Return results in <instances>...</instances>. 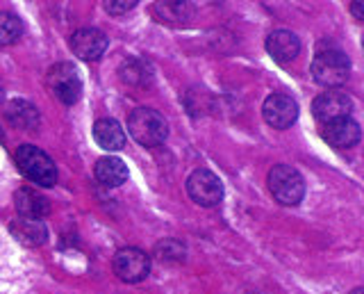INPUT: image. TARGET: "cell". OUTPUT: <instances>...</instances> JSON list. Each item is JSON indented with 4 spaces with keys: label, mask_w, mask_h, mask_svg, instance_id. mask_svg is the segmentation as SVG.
<instances>
[{
    "label": "cell",
    "mask_w": 364,
    "mask_h": 294,
    "mask_svg": "<svg viewBox=\"0 0 364 294\" xmlns=\"http://www.w3.org/2000/svg\"><path fill=\"white\" fill-rule=\"evenodd\" d=\"M128 132L132 135V140L136 144L155 149V146H162L166 142L168 123L153 107H136L128 117Z\"/></svg>",
    "instance_id": "1"
},
{
    "label": "cell",
    "mask_w": 364,
    "mask_h": 294,
    "mask_svg": "<svg viewBox=\"0 0 364 294\" xmlns=\"http://www.w3.org/2000/svg\"><path fill=\"white\" fill-rule=\"evenodd\" d=\"M14 160L21 169V174L28 180H32L34 185L53 187L57 183V167L53 162V157L48 153H43L41 149H37V146H32V144L18 146Z\"/></svg>",
    "instance_id": "2"
},
{
    "label": "cell",
    "mask_w": 364,
    "mask_h": 294,
    "mask_svg": "<svg viewBox=\"0 0 364 294\" xmlns=\"http://www.w3.org/2000/svg\"><path fill=\"white\" fill-rule=\"evenodd\" d=\"M350 75V60L346 58V53H341L339 48L330 46L321 48L318 46L316 58L312 60V78L328 89L339 87L348 80Z\"/></svg>",
    "instance_id": "3"
},
{
    "label": "cell",
    "mask_w": 364,
    "mask_h": 294,
    "mask_svg": "<svg viewBox=\"0 0 364 294\" xmlns=\"http://www.w3.org/2000/svg\"><path fill=\"white\" fill-rule=\"evenodd\" d=\"M267 183H269L273 199H276L280 206H289V208L299 206L305 196V180L294 167L276 164L269 172Z\"/></svg>",
    "instance_id": "4"
},
{
    "label": "cell",
    "mask_w": 364,
    "mask_h": 294,
    "mask_svg": "<svg viewBox=\"0 0 364 294\" xmlns=\"http://www.w3.org/2000/svg\"><path fill=\"white\" fill-rule=\"evenodd\" d=\"M46 85H48L50 94L62 100L64 105H73L77 103V98L82 96V80H80V73L73 64L60 62L50 66L48 75H46Z\"/></svg>",
    "instance_id": "5"
},
{
    "label": "cell",
    "mask_w": 364,
    "mask_h": 294,
    "mask_svg": "<svg viewBox=\"0 0 364 294\" xmlns=\"http://www.w3.org/2000/svg\"><path fill=\"white\" fill-rule=\"evenodd\" d=\"M187 194L193 203H198L203 208L219 206L223 199V185L216 174L210 169H196L187 178Z\"/></svg>",
    "instance_id": "6"
},
{
    "label": "cell",
    "mask_w": 364,
    "mask_h": 294,
    "mask_svg": "<svg viewBox=\"0 0 364 294\" xmlns=\"http://www.w3.org/2000/svg\"><path fill=\"white\" fill-rule=\"evenodd\" d=\"M114 271L123 283H139L151 274V256L136 246H123L114 256Z\"/></svg>",
    "instance_id": "7"
},
{
    "label": "cell",
    "mask_w": 364,
    "mask_h": 294,
    "mask_svg": "<svg viewBox=\"0 0 364 294\" xmlns=\"http://www.w3.org/2000/svg\"><path fill=\"white\" fill-rule=\"evenodd\" d=\"M353 110V100L346 92H339V89H328V92L318 94L312 103V112L316 121L330 123L337 119H346Z\"/></svg>",
    "instance_id": "8"
},
{
    "label": "cell",
    "mask_w": 364,
    "mask_h": 294,
    "mask_svg": "<svg viewBox=\"0 0 364 294\" xmlns=\"http://www.w3.org/2000/svg\"><path fill=\"white\" fill-rule=\"evenodd\" d=\"M262 115H264V121L271 128H291L296 119H299V105L296 100L287 94H271L267 96L264 105H262Z\"/></svg>",
    "instance_id": "9"
},
{
    "label": "cell",
    "mask_w": 364,
    "mask_h": 294,
    "mask_svg": "<svg viewBox=\"0 0 364 294\" xmlns=\"http://www.w3.org/2000/svg\"><path fill=\"white\" fill-rule=\"evenodd\" d=\"M109 39L102 30L98 28H80L71 35V51L77 60L94 62L102 58V53L107 51Z\"/></svg>",
    "instance_id": "10"
},
{
    "label": "cell",
    "mask_w": 364,
    "mask_h": 294,
    "mask_svg": "<svg viewBox=\"0 0 364 294\" xmlns=\"http://www.w3.org/2000/svg\"><path fill=\"white\" fill-rule=\"evenodd\" d=\"M360 137H362L360 123L353 121L350 117L330 121L323 126V140L330 146H335V149H350V146H355L360 142Z\"/></svg>",
    "instance_id": "11"
},
{
    "label": "cell",
    "mask_w": 364,
    "mask_h": 294,
    "mask_svg": "<svg viewBox=\"0 0 364 294\" xmlns=\"http://www.w3.org/2000/svg\"><path fill=\"white\" fill-rule=\"evenodd\" d=\"M267 53L280 64H287L299 58L301 53V39L289 30H273L267 37Z\"/></svg>",
    "instance_id": "12"
},
{
    "label": "cell",
    "mask_w": 364,
    "mask_h": 294,
    "mask_svg": "<svg viewBox=\"0 0 364 294\" xmlns=\"http://www.w3.org/2000/svg\"><path fill=\"white\" fill-rule=\"evenodd\" d=\"M14 203L21 217L28 219H41L50 212V201L32 187H21L14 194Z\"/></svg>",
    "instance_id": "13"
},
{
    "label": "cell",
    "mask_w": 364,
    "mask_h": 294,
    "mask_svg": "<svg viewBox=\"0 0 364 294\" xmlns=\"http://www.w3.org/2000/svg\"><path fill=\"white\" fill-rule=\"evenodd\" d=\"M9 233L26 246H41L46 240H48V231H46V224L41 219L18 217L9 224Z\"/></svg>",
    "instance_id": "14"
},
{
    "label": "cell",
    "mask_w": 364,
    "mask_h": 294,
    "mask_svg": "<svg viewBox=\"0 0 364 294\" xmlns=\"http://www.w3.org/2000/svg\"><path fill=\"white\" fill-rule=\"evenodd\" d=\"M5 117L11 128H18V130H37L39 128V110L34 107L30 100H23V98L11 100L5 110Z\"/></svg>",
    "instance_id": "15"
},
{
    "label": "cell",
    "mask_w": 364,
    "mask_h": 294,
    "mask_svg": "<svg viewBox=\"0 0 364 294\" xmlns=\"http://www.w3.org/2000/svg\"><path fill=\"white\" fill-rule=\"evenodd\" d=\"M94 174H96L98 183H102L105 187H119L128 180V167H125V162L121 160V157L105 155L96 162Z\"/></svg>",
    "instance_id": "16"
},
{
    "label": "cell",
    "mask_w": 364,
    "mask_h": 294,
    "mask_svg": "<svg viewBox=\"0 0 364 294\" xmlns=\"http://www.w3.org/2000/svg\"><path fill=\"white\" fill-rule=\"evenodd\" d=\"M119 75L125 85H132V87H148L153 83L155 71H153V64L146 62L141 58H128L123 60V64L119 66Z\"/></svg>",
    "instance_id": "17"
},
{
    "label": "cell",
    "mask_w": 364,
    "mask_h": 294,
    "mask_svg": "<svg viewBox=\"0 0 364 294\" xmlns=\"http://www.w3.org/2000/svg\"><path fill=\"white\" fill-rule=\"evenodd\" d=\"M94 140L105 151H121L125 146V132L117 119H98L94 126Z\"/></svg>",
    "instance_id": "18"
},
{
    "label": "cell",
    "mask_w": 364,
    "mask_h": 294,
    "mask_svg": "<svg viewBox=\"0 0 364 294\" xmlns=\"http://www.w3.org/2000/svg\"><path fill=\"white\" fill-rule=\"evenodd\" d=\"M193 12H196L193 5L182 3V0H159V3H155L157 19H162L164 23H171V26L187 23V21H191Z\"/></svg>",
    "instance_id": "19"
},
{
    "label": "cell",
    "mask_w": 364,
    "mask_h": 294,
    "mask_svg": "<svg viewBox=\"0 0 364 294\" xmlns=\"http://www.w3.org/2000/svg\"><path fill=\"white\" fill-rule=\"evenodd\" d=\"M153 253H155V258L159 260V263L178 265V263H182V260L187 258V248L180 240H176V237H166V240H159L155 244Z\"/></svg>",
    "instance_id": "20"
},
{
    "label": "cell",
    "mask_w": 364,
    "mask_h": 294,
    "mask_svg": "<svg viewBox=\"0 0 364 294\" xmlns=\"http://www.w3.org/2000/svg\"><path fill=\"white\" fill-rule=\"evenodd\" d=\"M21 35H23L21 19L11 12H0V46H9V43L18 41Z\"/></svg>",
    "instance_id": "21"
},
{
    "label": "cell",
    "mask_w": 364,
    "mask_h": 294,
    "mask_svg": "<svg viewBox=\"0 0 364 294\" xmlns=\"http://www.w3.org/2000/svg\"><path fill=\"white\" fill-rule=\"evenodd\" d=\"M136 5V0H107L105 3V9L109 14H125V12H130V9H134Z\"/></svg>",
    "instance_id": "22"
},
{
    "label": "cell",
    "mask_w": 364,
    "mask_h": 294,
    "mask_svg": "<svg viewBox=\"0 0 364 294\" xmlns=\"http://www.w3.org/2000/svg\"><path fill=\"white\" fill-rule=\"evenodd\" d=\"M350 14L355 16L358 21H364V3H360V0H353V3H350Z\"/></svg>",
    "instance_id": "23"
},
{
    "label": "cell",
    "mask_w": 364,
    "mask_h": 294,
    "mask_svg": "<svg viewBox=\"0 0 364 294\" xmlns=\"http://www.w3.org/2000/svg\"><path fill=\"white\" fill-rule=\"evenodd\" d=\"M350 294H364V290H362V288H355V290H353Z\"/></svg>",
    "instance_id": "24"
}]
</instances>
